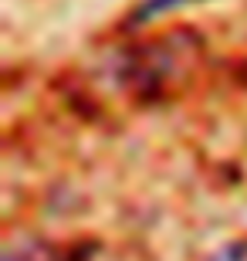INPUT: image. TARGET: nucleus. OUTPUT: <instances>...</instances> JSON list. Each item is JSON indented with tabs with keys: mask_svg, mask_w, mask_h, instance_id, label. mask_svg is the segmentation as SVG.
Masks as SVG:
<instances>
[{
	"mask_svg": "<svg viewBox=\"0 0 247 261\" xmlns=\"http://www.w3.org/2000/svg\"><path fill=\"white\" fill-rule=\"evenodd\" d=\"M180 4H190V0H146L143 7H139V14H135V20L139 24L152 20V17H159L162 10H173V7H180Z\"/></svg>",
	"mask_w": 247,
	"mask_h": 261,
	"instance_id": "f257e3e1",
	"label": "nucleus"
}]
</instances>
